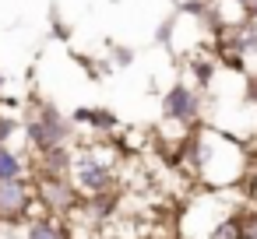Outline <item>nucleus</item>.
<instances>
[{
  "label": "nucleus",
  "mask_w": 257,
  "mask_h": 239,
  "mask_svg": "<svg viewBox=\"0 0 257 239\" xmlns=\"http://www.w3.org/2000/svg\"><path fill=\"white\" fill-rule=\"evenodd\" d=\"M15 134H22V120L8 116V113H0V144H8Z\"/></svg>",
  "instance_id": "nucleus-11"
},
{
  "label": "nucleus",
  "mask_w": 257,
  "mask_h": 239,
  "mask_svg": "<svg viewBox=\"0 0 257 239\" xmlns=\"http://www.w3.org/2000/svg\"><path fill=\"white\" fill-rule=\"evenodd\" d=\"M253 193H257V172H253Z\"/></svg>",
  "instance_id": "nucleus-14"
},
{
  "label": "nucleus",
  "mask_w": 257,
  "mask_h": 239,
  "mask_svg": "<svg viewBox=\"0 0 257 239\" xmlns=\"http://www.w3.org/2000/svg\"><path fill=\"white\" fill-rule=\"evenodd\" d=\"M74 120H67L57 106H50V102H43V106H36L25 120H22V134H25V141L32 144V151H43V148H53V144H71V137H74Z\"/></svg>",
  "instance_id": "nucleus-2"
},
{
  "label": "nucleus",
  "mask_w": 257,
  "mask_h": 239,
  "mask_svg": "<svg viewBox=\"0 0 257 239\" xmlns=\"http://www.w3.org/2000/svg\"><path fill=\"white\" fill-rule=\"evenodd\" d=\"M183 155H187V165L215 190L236 186V183H243L250 176V151H246V144H239L236 137H229L222 130H211V127L187 130Z\"/></svg>",
  "instance_id": "nucleus-1"
},
{
  "label": "nucleus",
  "mask_w": 257,
  "mask_h": 239,
  "mask_svg": "<svg viewBox=\"0 0 257 239\" xmlns=\"http://www.w3.org/2000/svg\"><path fill=\"white\" fill-rule=\"evenodd\" d=\"M236 221H239V239H257V204L236 211Z\"/></svg>",
  "instance_id": "nucleus-10"
},
{
  "label": "nucleus",
  "mask_w": 257,
  "mask_h": 239,
  "mask_svg": "<svg viewBox=\"0 0 257 239\" xmlns=\"http://www.w3.org/2000/svg\"><path fill=\"white\" fill-rule=\"evenodd\" d=\"M162 120L194 130L197 120H201V95H197V88H194V85H183V81L173 85V88L162 95Z\"/></svg>",
  "instance_id": "nucleus-6"
},
{
  "label": "nucleus",
  "mask_w": 257,
  "mask_h": 239,
  "mask_svg": "<svg viewBox=\"0 0 257 239\" xmlns=\"http://www.w3.org/2000/svg\"><path fill=\"white\" fill-rule=\"evenodd\" d=\"M0 225H4V218H0Z\"/></svg>",
  "instance_id": "nucleus-15"
},
{
  "label": "nucleus",
  "mask_w": 257,
  "mask_h": 239,
  "mask_svg": "<svg viewBox=\"0 0 257 239\" xmlns=\"http://www.w3.org/2000/svg\"><path fill=\"white\" fill-rule=\"evenodd\" d=\"M250 18L257 22V0H253V4H250Z\"/></svg>",
  "instance_id": "nucleus-13"
},
{
  "label": "nucleus",
  "mask_w": 257,
  "mask_h": 239,
  "mask_svg": "<svg viewBox=\"0 0 257 239\" xmlns=\"http://www.w3.org/2000/svg\"><path fill=\"white\" fill-rule=\"evenodd\" d=\"M246 99H250V106L257 109V71L246 78Z\"/></svg>",
  "instance_id": "nucleus-12"
},
{
  "label": "nucleus",
  "mask_w": 257,
  "mask_h": 239,
  "mask_svg": "<svg viewBox=\"0 0 257 239\" xmlns=\"http://www.w3.org/2000/svg\"><path fill=\"white\" fill-rule=\"evenodd\" d=\"M71 169H74V148L71 144H53V148L36 151L32 176H71Z\"/></svg>",
  "instance_id": "nucleus-7"
},
{
  "label": "nucleus",
  "mask_w": 257,
  "mask_h": 239,
  "mask_svg": "<svg viewBox=\"0 0 257 239\" xmlns=\"http://www.w3.org/2000/svg\"><path fill=\"white\" fill-rule=\"evenodd\" d=\"M25 239H74V232L67 228V221L60 214H36L25 221Z\"/></svg>",
  "instance_id": "nucleus-8"
},
{
  "label": "nucleus",
  "mask_w": 257,
  "mask_h": 239,
  "mask_svg": "<svg viewBox=\"0 0 257 239\" xmlns=\"http://www.w3.org/2000/svg\"><path fill=\"white\" fill-rule=\"evenodd\" d=\"M36 183V200L46 214H60L67 218L71 211H78L85 200H81V190L71 176H32Z\"/></svg>",
  "instance_id": "nucleus-4"
},
{
  "label": "nucleus",
  "mask_w": 257,
  "mask_h": 239,
  "mask_svg": "<svg viewBox=\"0 0 257 239\" xmlns=\"http://www.w3.org/2000/svg\"><path fill=\"white\" fill-rule=\"evenodd\" d=\"M29 169L32 165H29L25 155H18L11 144H0V183H4V179H32Z\"/></svg>",
  "instance_id": "nucleus-9"
},
{
  "label": "nucleus",
  "mask_w": 257,
  "mask_h": 239,
  "mask_svg": "<svg viewBox=\"0 0 257 239\" xmlns=\"http://www.w3.org/2000/svg\"><path fill=\"white\" fill-rule=\"evenodd\" d=\"M36 207H39V200H36V183L32 179H4L0 183V218L8 225L29 221Z\"/></svg>",
  "instance_id": "nucleus-5"
},
{
  "label": "nucleus",
  "mask_w": 257,
  "mask_h": 239,
  "mask_svg": "<svg viewBox=\"0 0 257 239\" xmlns=\"http://www.w3.org/2000/svg\"><path fill=\"white\" fill-rule=\"evenodd\" d=\"M71 179H74V183H78V190H81V193H88V197L113 193V186H116V165H113V158H106L99 148L85 144L81 151H74Z\"/></svg>",
  "instance_id": "nucleus-3"
}]
</instances>
